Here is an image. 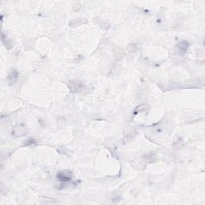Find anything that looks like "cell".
I'll return each instance as SVG.
<instances>
[{
  "instance_id": "4",
  "label": "cell",
  "mask_w": 205,
  "mask_h": 205,
  "mask_svg": "<svg viewBox=\"0 0 205 205\" xmlns=\"http://www.w3.org/2000/svg\"><path fill=\"white\" fill-rule=\"evenodd\" d=\"M187 47H188V43L187 42H185V41L184 42H181V43L178 44L179 50H180V52H183V53L187 50Z\"/></svg>"
},
{
  "instance_id": "2",
  "label": "cell",
  "mask_w": 205,
  "mask_h": 205,
  "mask_svg": "<svg viewBox=\"0 0 205 205\" xmlns=\"http://www.w3.org/2000/svg\"><path fill=\"white\" fill-rule=\"evenodd\" d=\"M17 77H18V72L16 70H12L11 73L9 74L8 78H7L9 83L10 84H14L17 80Z\"/></svg>"
},
{
  "instance_id": "3",
  "label": "cell",
  "mask_w": 205,
  "mask_h": 205,
  "mask_svg": "<svg viewBox=\"0 0 205 205\" xmlns=\"http://www.w3.org/2000/svg\"><path fill=\"white\" fill-rule=\"evenodd\" d=\"M57 178L60 181H69L71 180L72 177L70 175H67V173L65 172H59L57 175Z\"/></svg>"
},
{
  "instance_id": "1",
  "label": "cell",
  "mask_w": 205,
  "mask_h": 205,
  "mask_svg": "<svg viewBox=\"0 0 205 205\" xmlns=\"http://www.w3.org/2000/svg\"><path fill=\"white\" fill-rule=\"evenodd\" d=\"M27 133V128L24 126V124L20 123V124H17L16 126L14 127L12 131V135L16 137H20L24 136Z\"/></svg>"
}]
</instances>
